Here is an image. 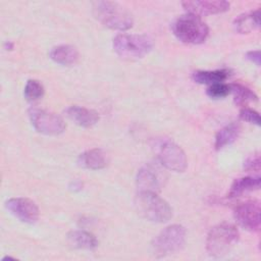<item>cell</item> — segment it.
<instances>
[{"mask_svg": "<svg viewBox=\"0 0 261 261\" xmlns=\"http://www.w3.org/2000/svg\"><path fill=\"white\" fill-rule=\"evenodd\" d=\"M134 203L137 212L149 221L162 223L172 217V209L169 204L155 192L139 191Z\"/></svg>", "mask_w": 261, "mask_h": 261, "instance_id": "obj_1", "label": "cell"}, {"mask_svg": "<svg viewBox=\"0 0 261 261\" xmlns=\"http://www.w3.org/2000/svg\"><path fill=\"white\" fill-rule=\"evenodd\" d=\"M94 16L105 27L126 31L133 27L132 14L122 6L111 1H97L93 3Z\"/></svg>", "mask_w": 261, "mask_h": 261, "instance_id": "obj_2", "label": "cell"}, {"mask_svg": "<svg viewBox=\"0 0 261 261\" xmlns=\"http://www.w3.org/2000/svg\"><path fill=\"white\" fill-rule=\"evenodd\" d=\"M239 238V230L233 224L219 223L209 230L206 239V250L214 258L223 257L237 245Z\"/></svg>", "mask_w": 261, "mask_h": 261, "instance_id": "obj_3", "label": "cell"}, {"mask_svg": "<svg viewBox=\"0 0 261 261\" xmlns=\"http://www.w3.org/2000/svg\"><path fill=\"white\" fill-rule=\"evenodd\" d=\"M115 53L128 60L140 59L147 55L153 48V40L147 35L119 34L113 39Z\"/></svg>", "mask_w": 261, "mask_h": 261, "instance_id": "obj_4", "label": "cell"}, {"mask_svg": "<svg viewBox=\"0 0 261 261\" xmlns=\"http://www.w3.org/2000/svg\"><path fill=\"white\" fill-rule=\"evenodd\" d=\"M174 36L186 44H201L209 35L207 24L198 15L187 13L179 16L172 24Z\"/></svg>", "mask_w": 261, "mask_h": 261, "instance_id": "obj_5", "label": "cell"}, {"mask_svg": "<svg viewBox=\"0 0 261 261\" xmlns=\"http://www.w3.org/2000/svg\"><path fill=\"white\" fill-rule=\"evenodd\" d=\"M186 242V229L182 225L172 224L161 230L151 244L153 255L165 257L181 250Z\"/></svg>", "mask_w": 261, "mask_h": 261, "instance_id": "obj_6", "label": "cell"}, {"mask_svg": "<svg viewBox=\"0 0 261 261\" xmlns=\"http://www.w3.org/2000/svg\"><path fill=\"white\" fill-rule=\"evenodd\" d=\"M29 116L34 128L43 135L47 136H56L64 132L66 125L64 120L51 111L32 108L29 111Z\"/></svg>", "mask_w": 261, "mask_h": 261, "instance_id": "obj_7", "label": "cell"}, {"mask_svg": "<svg viewBox=\"0 0 261 261\" xmlns=\"http://www.w3.org/2000/svg\"><path fill=\"white\" fill-rule=\"evenodd\" d=\"M158 158L169 170L181 172L187 167V156L184 150L171 141H164L158 146Z\"/></svg>", "mask_w": 261, "mask_h": 261, "instance_id": "obj_8", "label": "cell"}, {"mask_svg": "<svg viewBox=\"0 0 261 261\" xmlns=\"http://www.w3.org/2000/svg\"><path fill=\"white\" fill-rule=\"evenodd\" d=\"M260 203L249 200L238 204L233 209V217L240 226L249 231H255L260 226Z\"/></svg>", "mask_w": 261, "mask_h": 261, "instance_id": "obj_9", "label": "cell"}, {"mask_svg": "<svg viewBox=\"0 0 261 261\" xmlns=\"http://www.w3.org/2000/svg\"><path fill=\"white\" fill-rule=\"evenodd\" d=\"M7 210L22 222L33 224L39 219V208L28 198H11L6 201Z\"/></svg>", "mask_w": 261, "mask_h": 261, "instance_id": "obj_10", "label": "cell"}, {"mask_svg": "<svg viewBox=\"0 0 261 261\" xmlns=\"http://www.w3.org/2000/svg\"><path fill=\"white\" fill-rule=\"evenodd\" d=\"M181 5L188 11V13H192L200 17L202 15L222 13L229 9V3L222 0H188L181 2Z\"/></svg>", "mask_w": 261, "mask_h": 261, "instance_id": "obj_11", "label": "cell"}, {"mask_svg": "<svg viewBox=\"0 0 261 261\" xmlns=\"http://www.w3.org/2000/svg\"><path fill=\"white\" fill-rule=\"evenodd\" d=\"M65 115L75 124L83 127H91L99 120V113L97 111L81 106L68 107L65 110Z\"/></svg>", "mask_w": 261, "mask_h": 261, "instance_id": "obj_12", "label": "cell"}, {"mask_svg": "<svg viewBox=\"0 0 261 261\" xmlns=\"http://www.w3.org/2000/svg\"><path fill=\"white\" fill-rule=\"evenodd\" d=\"M77 162L84 168L97 170L102 169L108 165L109 157L104 150L95 148L82 153L79 156Z\"/></svg>", "mask_w": 261, "mask_h": 261, "instance_id": "obj_13", "label": "cell"}, {"mask_svg": "<svg viewBox=\"0 0 261 261\" xmlns=\"http://www.w3.org/2000/svg\"><path fill=\"white\" fill-rule=\"evenodd\" d=\"M137 185L140 191L157 192L161 186V177L156 169L151 166L141 168L137 174Z\"/></svg>", "mask_w": 261, "mask_h": 261, "instance_id": "obj_14", "label": "cell"}, {"mask_svg": "<svg viewBox=\"0 0 261 261\" xmlns=\"http://www.w3.org/2000/svg\"><path fill=\"white\" fill-rule=\"evenodd\" d=\"M50 58L62 65H71L79 59V51L74 46L71 45H59L51 49Z\"/></svg>", "mask_w": 261, "mask_h": 261, "instance_id": "obj_15", "label": "cell"}, {"mask_svg": "<svg viewBox=\"0 0 261 261\" xmlns=\"http://www.w3.org/2000/svg\"><path fill=\"white\" fill-rule=\"evenodd\" d=\"M260 176H245L236 179L228 192V198H237L246 193L256 191L260 188Z\"/></svg>", "mask_w": 261, "mask_h": 261, "instance_id": "obj_16", "label": "cell"}, {"mask_svg": "<svg viewBox=\"0 0 261 261\" xmlns=\"http://www.w3.org/2000/svg\"><path fill=\"white\" fill-rule=\"evenodd\" d=\"M260 25V10L244 13L233 20V29L240 34H249Z\"/></svg>", "mask_w": 261, "mask_h": 261, "instance_id": "obj_17", "label": "cell"}, {"mask_svg": "<svg viewBox=\"0 0 261 261\" xmlns=\"http://www.w3.org/2000/svg\"><path fill=\"white\" fill-rule=\"evenodd\" d=\"M68 243L77 249L94 250L98 246V240L96 237L86 230H73L67 236Z\"/></svg>", "mask_w": 261, "mask_h": 261, "instance_id": "obj_18", "label": "cell"}, {"mask_svg": "<svg viewBox=\"0 0 261 261\" xmlns=\"http://www.w3.org/2000/svg\"><path fill=\"white\" fill-rule=\"evenodd\" d=\"M241 133V126L239 123L232 122L218 130L215 137V149L220 150L231 143H233Z\"/></svg>", "mask_w": 261, "mask_h": 261, "instance_id": "obj_19", "label": "cell"}, {"mask_svg": "<svg viewBox=\"0 0 261 261\" xmlns=\"http://www.w3.org/2000/svg\"><path fill=\"white\" fill-rule=\"evenodd\" d=\"M229 75L226 69H216V70H198L193 73V79L198 84L213 85L217 83H223Z\"/></svg>", "mask_w": 261, "mask_h": 261, "instance_id": "obj_20", "label": "cell"}, {"mask_svg": "<svg viewBox=\"0 0 261 261\" xmlns=\"http://www.w3.org/2000/svg\"><path fill=\"white\" fill-rule=\"evenodd\" d=\"M230 90L233 94V99L236 104L242 105L245 107L250 102L257 101L256 94L250 90L248 87L241 84H230Z\"/></svg>", "mask_w": 261, "mask_h": 261, "instance_id": "obj_21", "label": "cell"}, {"mask_svg": "<svg viewBox=\"0 0 261 261\" xmlns=\"http://www.w3.org/2000/svg\"><path fill=\"white\" fill-rule=\"evenodd\" d=\"M23 94L28 101L33 102V101L39 100L44 95V87L39 81L29 80L25 84Z\"/></svg>", "mask_w": 261, "mask_h": 261, "instance_id": "obj_22", "label": "cell"}, {"mask_svg": "<svg viewBox=\"0 0 261 261\" xmlns=\"http://www.w3.org/2000/svg\"><path fill=\"white\" fill-rule=\"evenodd\" d=\"M230 92H231L230 85H227L224 83H217V84L210 85L207 89V95L213 99L224 98L227 95H229Z\"/></svg>", "mask_w": 261, "mask_h": 261, "instance_id": "obj_23", "label": "cell"}, {"mask_svg": "<svg viewBox=\"0 0 261 261\" xmlns=\"http://www.w3.org/2000/svg\"><path fill=\"white\" fill-rule=\"evenodd\" d=\"M240 117L249 123L260 125L259 113L254 109H251L249 107H243L240 111Z\"/></svg>", "mask_w": 261, "mask_h": 261, "instance_id": "obj_24", "label": "cell"}, {"mask_svg": "<svg viewBox=\"0 0 261 261\" xmlns=\"http://www.w3.org/2000/svg\"><path fill=\"white\" fill-rule=\"evenodd\" d=\"M244 168L248 171H259L260 169V155L255 153L248 157L244 163Z\"/></svg>", "mask_w": 261, "mask_h": 261, "instance_id": "obj_25", "label": "cell"}, {"mask_svg": "<svg viewBox=\"0 0 261 261\" xmlns=\"http://www.w3.org/2000/svg\"><path fill=\"white\" fill-rule=\"evenodd\" d=\"M247 59H249L250 61H252L253 63H255L257 66L260 65V51L259 50H255V51H250L246 54Z\"/></svg>", "mask_w": 261, "mask_h": 261, "instance_id": "obj_26", "label": "cell"}]
</instances>
